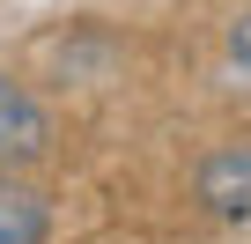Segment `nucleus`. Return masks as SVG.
Listing matches in <instances>:
<instances>
[{
    "mask_svg": "<svg viewBox=\"0 0 251 244\" xmlns=\"http://www.w3.org/2000/svg\"><path fill=\"white\" fill-rule=\"evenodd\" d=\"M52 141H59L52 104H45L30 81L0 74V170H30V163H45Z\"/></svg>",
    "mask_w": 251,
    "mask_h": 244,
    "instance_id": "1",
    "label": "nucleus"
},
{
    "mask_svg": "<svg viewBox=\"0 0 251 244\" xmlns=\"http://www.w3.org/2000/svg\"><path fill=\"white\" fill-rule=\"evenodd\" d=\"M192 200H200L214 222H251V141H229V148L200 156Z\"/></svg>",
    "mask_w": 251,
    "mask_h": 244,
    "instance_id": "2",
    "label": "nucleus"
},
{
    "mask_svg": "<svg viewBox=\"0 0 251 244\" xmlns=\"http://www.w3.org/2000/svg\"><path fill=\"white\" fill-rule=\"evenodd\" d=\"M52 237V200L23 185V170H0V244H45Z\"/></svg>",
    "mask_w": 251,
    "mask_h": 244,
    "instance_id": "3",
    "label": "nucleus"
},
{
    "mask_svg": "<svg viewBox=\"0 0 251 244\" xmlns=\"http://www.w3.org/2000/svg\"><path fill=\"white\" fill-rule=\"evenodd\" d=\"M103 67H111V45H59V74H89V81H103Z\"/></svg>",
    "mask_w": 251,
    "mask_h": 244,
    "instance_id": "4",
    "label": "nucleus"
},
{
    "mask_svg": "<svg viewBox=\"0 0 251 244\" xmlns=\"http://www.w3.org/2000/svg\"><path fill=\"white\" fill-rule=\"evenodd\" d=\"M229 59H236V67H251V8L229 23Z\"/></svg>",
    "mask_w": 251,
    "mask_h": 244,
    "instance_id": "5",
    "label": "nucleus"
}]
</instances>
